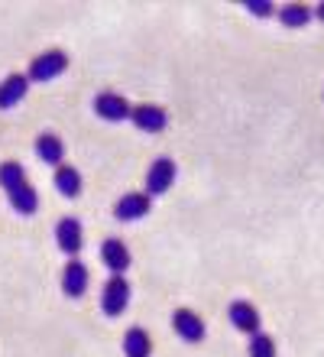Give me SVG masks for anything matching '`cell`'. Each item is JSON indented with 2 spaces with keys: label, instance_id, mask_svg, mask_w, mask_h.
I'll list each match as a JSON object with an SVG mask.
<instances>
[{
  "label": "cell",
  "instance_id": "cell-1",
  "mask_svg": "<svg viewBox=\"0 0 324 357\" xmlns=\"http://www.w3.org/2000/svg\"><path fill=\"white\" fill-rule=\"evenodd\" d=\"M0 188H3L10 208H13L20 218H33L39 211V195L20 162H13V160L0 162Z\"/></svg>",
  "mask_w": 324,
  "mask_h": 357
},
{
  "label": "cell",
  "instance_id": "cell-2",
  "mask_svg": "<svg viewBox=\"0 0 324 357\" xmlns=\"http://www.w3.org/2000/svg\"><path fill=\"white\" fill-rule=\"evenodd\" d=\"M65 68H68V56H65L62 49H46V52H39L29 62L26 78L36 82V85H46V82H56L59 75H65Z\"/></svg>",
  "mask_w": 324,
  "mask_h": 357
},
{
  "label": "cell",
  "instance_id": "cell-3",
  "mask_svg": "<svg viewBox=\"0 0 324 357\" xmlns=\"http://www.w3.org/2000/svg\"><path fill=\"white\" fill-rule=\"evenodd\" d=\"M130 282L123 280V276H111V280L104 282L101 289V309L107 319H117V315H123L130 305Z\"/></svg>",
  "mask_w": 324,
  "mask_h": 357
},
{
  "label": "cell",
  "instance_id": "cell-4",
  "mask_svg": "<svg viewBox=\"0 0 324 357\" xmlns=\"http://www.w3.org/2000/svg\"><path fill=\"white\" fill-rule=\"evenodd\" d=\"M172 185H176V160H172V156H159L156 162H149V172H146V195H149V198L166 195Z\"/></svg>",
  "mask_w": 324,
  "mask_h": 357
},
{
  "label": "cell",
  "instance_id": "cell-5",
  "mask_svg": "<svg viewBox=\"0 0 324 357\" xmlns=\"http://www.w3.org/2000/svg\"><path fill=\"white\" fill-rule=\"evenodd\" d=\"M94 114L107 123H123L130 121V114H133V104L123 98V94H114V91H104L94 98Z\"/></svg>",
  "mask_w": 324,
  "mask_h": 357
},
{
  "label": "cell",
  "instance_id": "cell-6",
  "mask_svg": "<svg viewBox=\"0 0 324 357\" xmlns=\"http://www.w3.org/2000/svg\"><path fill=\"white\" fill-rule=\"evenodd\" d=\"M172 328L185 344H201L208 328H204V319L192 309H176L172 312Z\"/></svg>",
  "mask_w": 324,
  "mask_h": 357
},
{
  "label": "cell",
  "instance_id": "cell-7",
  "mask_svg": "<svg viewBox=\"0 0 324 357\" xmlns=\"http://www.w3.org/2000/svg\"><path fill=\"white\" fill-rule=\"evenodd\" d=\"M130 121L137 123V130L143 133H162L169 127V111L162 104H137Z\"/></svg>",
  "mask_w": 324,
  "mask_h": 357
},
{
  "label": "cell",
  "instance_id": "cell-8",
  "mask_svg": "<svg viewBox=\"0 0 324 357\" xmlns=\"http://www.w3.org/2000/svg\"><path fill=\"white\" fill-rule=\"evenodd\" d=\"M153 211V198L146 192H127L123 198L114 202V218L117 221H139Z\"/></svg>",
  "mask_w": 324,
  "mask_h": 357
},
{
  "label": "cell",
  "instance_id": "cell-9",
  "mask_svg": "<svg viewBox=\"0 0 324 357\" xmlns=\"http://www.w3.org/2000/svg\"><path fill=\"white\" fill-rule=\"evenodd\" d=\"M227 319H231V325L237 331H243V335H259V325H263V319H259V309L253 305V302L247 299H237L231 302V309H227Z\"/></svg>",
  "mask_w": 324,
  "mask_h": 357
},
{
  "label": "cell",
  "instance_id": "cell-10",
  "mask_svg": "<svg viewBox=\"0 0 324 357\" xmlns=\"http://www.w3.org/2000/svg\"><path fill=\"white\" fill-rule=\"evenodd\" d=\"M56 244L62 254H68L75 260V254L84 247V227L78 218H62L56 225Z\"/></svg>",
  "mask_w": 324,
  "mask_h": 357
},
{
  "label": "cell",
  "instance_id": "cell-11",
  "mask_svg": "<svg viewBox=\"0 0 324 357\" xmlns=\"http://www.w3.org/2000/svg\"><path fill=\"white\" fill-rule=\"evenodd\" d=\"M88 282H91L88 266H84L78 257L65 264V270H62V292L68 296V299H82L84 292H88Z\"/></svg>",
  "mask_w": 324,
  "mask_h": 357
},
{
  "label": "cell",
  "instance_id": "cell-12",
  "mask_svg": "<svg viewBox=\"0 0 324 357\" xmlns=\"http://www.w3.org/2000/svg\"><path fill=\"white\" fill-rule=\"evenodd\" d=\"M101 260L114 276H123V273L130 270V264H133V257H130L127 244H123L121 237H107V241H104L101 244Z\"/></svg>",
  "mask_w": 324,
  "mask_h": 357
},
{
  "label": "cell",
  "instance_id": "cell-13",
  "mask_svg": "<svg viewBox=\"0 0 324 357\" xmlns=\"http://www.w3.org/2000/svg\"><path fill=\"white\" fill-rule=\"evenodd\" d=\"M36 156L46 166H65V143H62V137L59 133H52V130H43L36 137Z\"/></svg>",
  "mask_w": 324,
  "mask_h": 357
},
{
  "label": "cell",
  "instance_id": "cell-14",
  "mask_svg": "<svg viewBox=\"0 0 324 357\" xmlns=\"http://www.w3.org/2000/svg\"><path fill=\"white\" fill-rule=\"evenodd\" d=\"M26 91H29V78L26 75H20V72L7 75L3 82H0V111L17 107V104L26 98Z\"/></svg>",
  "mask_w": 324,
  "mask_h": 357
},
{
  "label": "cell",
  "instance_id": "cell-15",
  "mask_svg": "<svg viewBox=\"0 0 324 357\" xmlns=\"http://www.w3.org/2000/svg\"><path fill=\"white\" fill-rule=\"evenodd\" d=\"M56 188H59V195L62 198H78L82 195V172L75 169V166H59L56 169Z\"/></svg>",
  "mask_w": 324,
  "mask_h": 357
},
{
  "label": "cell",
  "instance_id": "cell-16",
  "mask_svg": "<svg viewBox=\"0 0 324 357\" xmlns=\"http://www.w3.org/2000/svg\"><path fill=\"white\" fill-rule=\"evenodd\" d=\"M123 354L127 357H149L153 354V341H149V331L146 328H130L123 335Z\"/></svg>",
  "mask_w": 324,
  "mask_h": 357
},
{
  "label": "cell",
  "instance_id": "cell-17",
  "mask_svg": "<svg viewBox=\"0 0 324 357\" xmlns=\"http://www.w3.org/2000/svg\"><path fill=\"white\" fill-rule=\"evenodd\" d=\"M308 20H311V7H305V3H286V7L279 10V23L288 29L308 26Z\"/></svg>",
  "mask_w": 324,
  "mask_h": 357
},
{
  "label": "cell",
  "instance_id": "cell-18",
  "mask_svg": "<svg viewBox=\"0 0 324 357\" xmlns=\"http://www.w3.org/2000/svg\"><path fill=\"white\" fill-rule=\"evenodd\" d=\"M247 357H276V341L259 331V335L250 338V344H247Z\"/></svg>",
  "mask_w": 324,
  "mask_h": 357
},
{
  "label": "cell",
  "instance_id": "cell-19",
  "mask_svg": "<svg viewBox=\"0 0 324 357\" xmlns=\"http://www.w3.org/2000/svg\"><path fill=\"white\" fill-rule=\"evenodd\" d=\"M243 7L250 10V13H256V17H272V13H276V10H272V3H269V0H247Z\"/></svg>",
  "mask_w": 324,
  "mask_h": 357
},
{
  "label": "cell",
  "instance_id": "cell-20",
  "mask_svg": "<svg viewBox=\"0 0 324 357\" xmlns=\"http://www.w3.org/2000/svg\"><path fill=\"white\" fill-rule=\"evenodd\" d=\"M315 17H318V20H324V3H318V7H315Z\"/></svg>",
  "mask_w": 324,
  "mask_h": 357
}]
</instances>
